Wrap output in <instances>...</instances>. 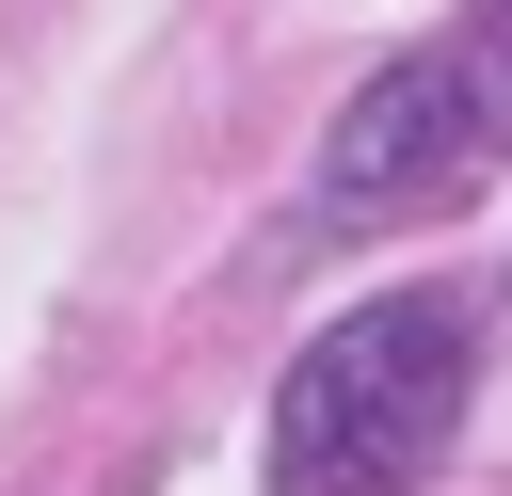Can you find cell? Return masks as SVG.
Here are the masks:
<instances>
[{"instance_id": "1", "label": "cell", "mask_w": 512, "mask_h": 496, "mask_svg": "<svg viewBox=\"0 0 512 496\" xmlns=\"http://www.w3.org/2000/svg\"><path fill=\"white\" fill-rule=\"evenodd\" d=\"M464 384H480L464 288H384L320 320L272 384V496H416L464 432Z\"/></svg>"}, {"instance_id": "2", "label": "cell", "mask_w": 512, "mask_h": 496, "mask_svg": "<svg viewBox=\"0 0 512 496\" xmlns=\"http://www.w3.org/2000/svg\"><path fill=\"white\" fill-rule=\"evenodd\" d=\"M480 176H512V0L416 32L384 80H352V112L320 128V224L368 240V224H416V208H464Z\"/></svg>"}]
</instances>
